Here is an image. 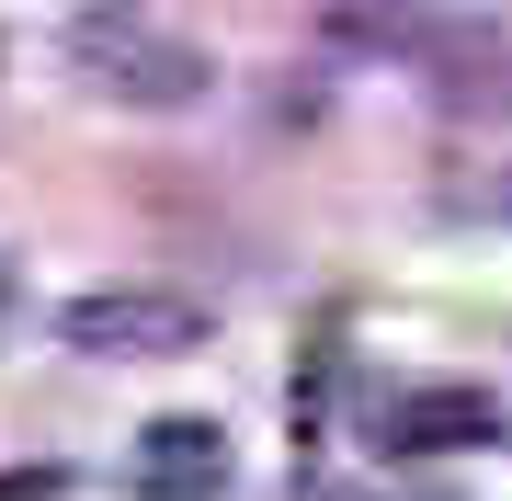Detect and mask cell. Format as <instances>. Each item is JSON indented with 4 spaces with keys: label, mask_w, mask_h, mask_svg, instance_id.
Listing matches in <instances>:
<instances>
[{
    "label": "cell",
    "mask_w": 512,
    "mask_h": 501,
    "mask_svg": "<svg viewBox=\"0 0 512 501\" xmlns=\"http://www.w3.org/2000/svg\"><path fill=\"white\" fill-rule=\"evenodd\" d=\"M126 479H137L148 501H228V433L205 422V410H171V422L137 433Z\"/></svg>",
    "instance_id": "cell-4"
},
{
    "label": "cell",
    "mask_w": 512,
    "mask_h": 501,
    "mask_svg": "<svg viewBox=\"0 0 512 501\" xmlns=\"http://www.w3.org/2000/svg\"><path fill=\"white\" fill-rule=\"evenodd\" d=\"M205 319L194 297H160V285H92V297L57 308V342L69 353H103V365H171V353H205Z\"/></svg>",
    "instance_id": "cell-2"
},
{
    "label": "cell",
    "mask_w": 512,
    "mask_h": 501,
    "mask_svg": "<svg viewBox=\"0 0 512 501\" xmlns=\"http://www.w3.org/2000/svg\"><path fill=\"white\" fill-rule=\"evenodd\" d=\"M319 12H330V35H399V23H410V0H319Z\"/></svg>",
    "instance_id": "cell-5"
},
{
    "label": "cell",
    "mask_w": 512,
    "mask_h": 501,
    "mask_svg": "<svg viewBox=\"0 0 512 501\" xmlns=\"http://www.w3.org/2000/svg\"><path fill=\"white\" fill-rule=\"evenodd\" d=\"M501 433V399L467 388V376H433V388L376 399V456H478Z\"/></svg>",
    "instance_id": "cell-3"
},
{
    "label": "cell",
    "mask_w": 512,
    "mask_h": 501,
    "mask_svg": "<svg viewBox=\"0 0 512 501\" xmlns=\"http://www.w3.org/2000/svg\"><path fill=\"white\" fill-rule=\"evenodd\" d=\"M69 69L92 80L103 103L171 114V103H194L205 80H217V57H205L194 35H160V23H137V12H92V23L69 35Z\"/></svg>",
    "instance_id": "cell-1"
}]
</instances>
